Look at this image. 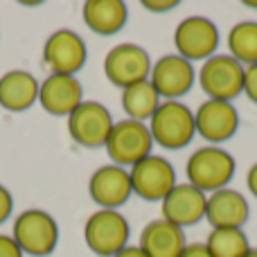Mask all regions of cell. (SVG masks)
Masks as SVG:
<instances>
[{
    "label": "cell",
    "instance_id": "cell-28",
    "mask_svg": "<svg viewBox=\"0 0 257 257\" xmlns=\"http://www.w3.org/2000/svg\"><path fill=\"white\" fill-rule=\"evenodd\" d=\"M176 5H178L176 0H165V3H154V0H145V3H142V7L149 9V12L160 14V12H169V9H174Z\"/></svg>",
    "mask_w": 257,
    "mask_h": 257
},
{
    "label": "cell",
    "instance_id": "cell-30",
    "mask_svg": "<svg viewBox=\"0 0 257 257\" xmlns=\"http://www.w3.org/2000/svg\"><path fill=\"white\" fill-rule=\"evenodd\" d=\"M246 183H248V190L257 196V165H253V167L248 169V178H246Z\"/></svg>",
    "mask_w": 257,
    "mask_h": 257
},
{
    "label": "cell",
    "instance_id": "cell-25",
    "mask_svg": "<svg viewBox=\"0 0 257 257\" xmlns=\"http://www.w3.org/2000/svg\"><path fill=\"white\" fill-rule=\"evenodd\" d=\"M0 257H23V250L14 241V237L0 235Z\"/></svg>",
    "mask_w": 257,
    "mask_h": 257
},
{
    "label": "cell",
    "instance_id": "cell-26",
    "mask_svg": "<svg viewBox=\"0 0 257 257\" xmlns=\"http://www.w3.org/2000/svg\"><path fill=\"white\" fill-rule=\"evenodd\" d=\"M12 210H14V199H12V194H9L7 187L0 185V223L7 221L9 214H12Z\"/></svg>",
    "mask_w": 257,
    "mask_h": 257
},
{
    "label": "cell",
    "instance_id": "cell-10",
    "mask_svg": "<svg viewBox=\"0 0 257 257\" xmlns=\"http://www.w3.org/2000/svg\"><path fill=\"white\" fill-rule=\"evenodd\" d=\"M174 45L178 54L187 61L214 57V50L219 48V30L210 18L190 16L176 27Z\"/></svg>",
    "mask_w": 257,
    "mask_h": 257
},
{
    "label": "cell",
    "instance_id": "cell-15",
    "mask_svg": "<svg viewBox=\"0 0 257 257\" xmlns=\"http://www.w3.org/2000/svg\"><path fill=\"white\" fill-rule=\"evenodd\" d=\"M205 194L194 185H174V190L163 199V219L178 228L194 226L205 217Z\"/></svg>",
    "mask_w": 257,
    "mask_h": 257
},
{
    "label": "cell",
    "instance_id": "cell-3",
    "mask_svg": "<svg viewBox=\"0 0 257 257\" xmlns=\"http://www.w3.org/2000/svg\"><path fill=\"white\" fill-rule=\"evenodd\" d=\"M12 237L23 253L45 257L59 244V226L52 214H48L45 210L32 208L21 212V217L14 221Z\"/></svg>",
    "mask_w": 257,
    "mask_h": 257
},
{
    "label": "cell",
    "instance_id": "cell-18",
    "mask_svg": "<svg viewBox=\"0 0 257 257\" xmlns=\"http://www.w3.org/2000/svg\"><path fill=\"white\" fill-rule=\"evenodd\" d=\"M205 219L212 228H241L248 219V201L237 190L212 192L205 203Z\"/></svg>",
    "mask_w": 257,
    "mask_h": 257
},
{
    "label": "cell",
    "instance_id": "cell-4",
    "mask_svg": "<svg viewBox=\"0 0 257 257\" xmlns=\"http://www.w3.org/2000/svg\"><path fill=\"white\" fill-rule=\"evenodd\" d=\"M128 235V221L117 210H97L86 219L84 239L93 253L102 257H115L122 248H126Z\"/></svg>",
    "mask_w": 257,
    "mask_h": 257
},
{
    "label": "cell",
    "instance_id": "cell-13",
    "mask_svg": "<svg viewBox=\"0 0 257 257\" xmlns=\"http://www.w3.org/2000/svg\"><path fill=\"white\" fill-rule=\"evenodd\" d=\"M151 86L165 99H178L194 84V68L181 54H167L151 66Z\"/></svg>",
    "mask_w": 257,
    "mask_h": 257
},
{
    "label": "cell",
    "instance_id": "cell-21",
    "mask_svg": "<svg viewBox=\"0 0 257 257\" xmlns=\"http://www.w3.org/2000/svg\"><path fill=\"white\" fill-rule=\"evenodd\" d=\"M158 106H160V95L156 93V88L151 86L149 79L122 90V108L128 115V120L136 122L151 120L154 113L158 111Z\"/></svg>",
    "mask_w": 257,
    "mask_h": 257
},
{
    "label": "cell",
    "instance_id": "cell-17",
    "mask_svg": "<svg viewBox=\"0 0 257 257\" xmlns=\"http://www.w3.org/2000/svg\"><path fill=\"white\" fill-rule=\"evenodd\" d=\"M185 246L183 228L169 223L167 219H154L140 235V248L147 257H181Z\"/></svg>",
    "mask_w": 257,
    "mask_h": 257
},
{
    "label": "cell",
    "instance_id": "cell-22",
    "mask_svg": "<svg viewBox=\"0 0 257 257\" xmlns=\"http://www.w3.org/2000/svg\"><path fill=\"white\" fill-rule=\"evenodd\" d=\"M205 246L212 257H244L250 250L248 237L241 228H214Z\"/></svg>",
    "mask_w": 257,
    "mask_h": 257
},
{
    "label": "cell",
    "instance_id": "cell-20",
    "mask_svg": "<svg viewBox=\"0 0 257 257\" xmlns=\"http://www.w3.org/2000/svg\"><path fill=\"white\" fill-rule=\"evenodd\" d=\"M128 9L122 0H88L84 5V21L97 34H115L126 25Z\"/></svg>",
    "mask_w": 257,
    "mask_h": 257
},
{
    "label": "cell",
    "instance_id": "cell-2",
    "mask_svg": "<svg viewBox=\"0 0 257 257\" xmlns=\"http://www.w3.org/2000/svg\"><path fill=\"white\" fill-rule=\"evenodd\" d=\"M246 68L230 54H214L205 59L199 72V84L210 99L232 102L244 93Z\"/></svg>",
    "mask_w": 257,
    "mask_h": 257
},
{
    "label": "cell",
    "instance_id": "cell-1",
    "mask_svg": "<svg viewBox=\"0 0 257 257\" xmlns=\"http://www.w3.org/2000/svg\"><path fill=\"white\" fill-rule=\"evenodd\" d=\"M149 131L154 142L165 149H183L196 133L194 113L176 99L160 102L158 111L149 120Z\"/></svg>",
    "mask_w": 257,
    "mask_h": 257
},
{
    "label": "cell",
    "instance_id": "cell-19",
    "mask_svg": "<svg viewBox=\"0 0 257 257\" xmlns=\"http://www.w3.org/2000/svg\"><path fill=\"white\" fill-rule=\"evenodd\" d=\"M41 84L25 70H12L0 79V106L7 111H27L39 99Z\"/></svg>",
    "mask_w": 257,
    "mask_h": 257
},
{
    "label": "cell",
    "instance_id": "cell-23",
    "mask_svg": "<svg viewBox=\"0 0 257 257\" xmlns=\"http://www.w3.org/2000/svg\"><path fill=\"white\" fill-rule=\"evenodd\" d=\"M228 48L230 57H235L241 66H255L257 63V23L244 21L235 25L228 34Z\"/></svg>",
    "mask_w": 257,
    "mask_h": 257
},
{
    "label": "cell",
    "instance_id": "cell-7",
    "mask_svg": "<svg viewBox=\"0 0 257 257\" xmlns=\"http://www.w3.org/2000/svg\"><path fill=\"white\" fill-rule=\"evenodd\" d=\"M104 75L111 84L124 90L128 86L145 81L151 75V59L140 45L120 43L104 59Z\"/></svg>",
    "mask_w": 257,
    "mask_h": 257
},
{
    "label": "cell",
    "instance_id": "cell-8",
    "mask_svg": "<svg viewBox=\"0 0 257 257\" xmlns=\"http://www.w3.org/2000/svg\"><path fill=\"white\" fill-rule=\"evenodd\" d=\"M113 124L115 122L111 117V111L99 102H81L68 115V131L72 140L90 149L106 145Z\"/></svg>",
    "mask_w": 257,
    "mask_h": 257
},
{
    "label": "cell",
    "instance_id": "cell-24",
    "mask_svg": "<svg viewBox=\"0 0 257 257\" xmlns=\"http://www.w3.org/2000/svg\"><path fill=\"white\" fill-rule=\"evenodd\" d=\"M244 93L248 95L250 102L257 104V63L248 66L244 72Z\"/></svg>",
    "mask_w": 257,
    "mask_h": 257
},
{
    "label": "cell",
    "instance_id": "cell-16",
    "mask_svg": "<svg viewBox=\"0 0 257 257\" xmlns=\"http://www.w3.org/2000/svg\"><path fill=\"white\" fill-rule=\"evenodd\" d=\"M84 102V88L72 75H50L39 88V104L50 115H70Z\"/></svg>",
    "mask_w": 257,
    "mask_h": 257
},
{
    "label": "cell",
    "instance_id": "cell-14",
    "mask_svg": "<svg viewBox=\"0 0 257 257\" xmlns=\"http://www.w3.org/2000/svg\"><path fill=\"white\" fill-rule=\"evenodd\" d=\"M90 199L102 210H115L124 205L133 194L128 172L120 165H104L90 176L88 183Z\"/></svg>",
    "mask_w": 257,
    "mask_h": 257
},
{
    "label": "cell",
    "instance_id": "cell-29",
    "mask_svg": "<svg viewBox=\"0 0 257 257\" xmlns=\"http://www.w3.org/2000/svg\"><path fill=\"white\" fill-rule=\"evenodd\" d=\"M115 257H147V255L142 253L140 246H126V248H122Z\"/></svg>",
    "mask_w": 257,
    "mask_h": 257
},
{
    "label": "cell",
    "instance_id": "cell-5",
    "mask_svg": "<svg viewBox=\"0 0 257 257\" xmlns=\"http://www.w3.org/2000/svg\"><path fill=\"white\" fill-rule=\"evenodd\" d=\"M235 174V158L219 147H203L187 160V178L196 190L219 192L228 185Z\"/></svg>",
    "mask_w": 257,
    "mask_h": 257
},
{
    "label": "cell",
    "instance_id": "cell-9",
    "mask_svg": "<svg viewBox=\"0 0 257 257\" xmlns=\"http://www.w3.org/2000/svg\"><path fill=\"white\" fill-rule=\"evenodd\" d=\"M133 194L145 201H163L176 185L174 167L160 156H147L128 172Z\"/></svg>",
    "mask_w": 257,
    "mask_h": 257
},
{
    "label": "cell",
    "instance_id": "cell-27",
    "mask_svg": "<svg viewBox=\"0 0 257 257\" xmlns=\"http://www.w3.org/2000/svg\"><path fill=\"white\" fill-rule=\"evenodd\" d=\"M181 257H212V253L208 250L205 244H187Z\"/></svg>",
    "mask_w": 257,
    "mask_h": 257
},
{
    "label": "cell",
    "instance_id": "cell-32",
    "mask_svg": "<svg viewBox=\"0 0 257 257\" xmlns=\"http://www.w3.org/2000/svg\"><path fill=\"white\" fill-rule=\"evenodd\" d=\"M246 5H248V7H257V3H246Z\"/></svg>",
    "mask_w": 257,
    "mask_h": 257
},
{
    "label": "cell",
    "instance_id": "cell-31",
    "mask_svg": "<svg viewBox=\"0 0 257 257\" xmlns=\"http://www.w3.org/2000/svg\"><path fill=\"white\" fill-rule=\"evenodd\" d=\"M244 257H257V248H255V250H253V248H250V250H248V253H246Z\"/></svg>",
    "mask_w": 257,
    "mask_h": 257
},
{
    "label": "cell",
    "instance_id": "cell-12",
    "mask_svg": "<svg viewBox=\"0 0 257 257\" xmlns=\"http://www.w3.org/2000/svg\"><path fill=\"white\" fill-rule=\"evenodd\" d=\"M194 126L208 142H226L239 128V113L232 102L208 99L194 113Z\"/></svg>",
    "mask_w": 257,
    "mask_h": 257
},
{
    "label": "cell",
    "instance_id": "cell-6",
    "mask_svg": "<svg viewBox=\"0 0 257 257\" xmlns=\"http://www.w3.org/2000/svg\"><path fill=\"white\" fill-rule=\"evenodd\" d=\"M106 151L115 165L124 167V165H136L142 158L151 156V147H154V138L145 122L136 120H122L115 122L111 128V136L106 140Z\"/></svg>",
    "mask_w": 257,
    "mask_h": 257
},
{
    "label": "cell",
    "instance_id": "cell-11",
    "mask_svg": "<svg viewBox=\"0 0 257 257\" xmlns=\"http://www.w3.org/2000/svg\"><path fill=\"white\" fill-rule=\"evenodd\" d=\"M43 61L52 75H72L86 63V43L72 30H57L43 48Z\"/></svg>",
    "mask_w": 257,
    "mask_h": 257
}]
</instances>
